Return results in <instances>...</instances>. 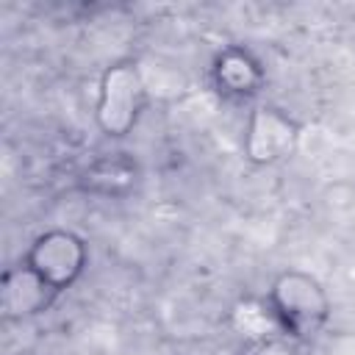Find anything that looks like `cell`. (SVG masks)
Wrapping results in <instances>:
<instances>
[{"mask_svg":"<svg viewBox=\"0 0 355 355\" xmlns=\"http://www.w3.org/2000/svg\"><path fill=\"white\" fill-rule=\"evenodd\" d=\"M294 139H297V128L286 116H280L272 108H258L250 122L247 153L252 161L269 164V161L283 158L294 147Z\"/></svg>","mask_w":355,"mask_h":355,"instance_id":"cell-4","label":"cell"},{"mask_svg":"<svg viewBox=\"0 0 355 355\" xmlns=\"http://www.w3.org/2000/svg\"><path fill=\"white\" fill-rule=\"evenodd\" d=\"M275 305L280 319L297 333L319 327L327 311L322 288L305 275H283L275 286Z\"/></svg>","mask_w":355,"mask_h":355,"instance_id":"cell-2","label":"cell"},{"mask_svg":"<svg viewBox=\"0 0 355 355\" xmlns=\"http://www.w3.org/2000/svg\"><path fill=\"white\" fill-rule=\"evenodd\" d=\"M141 92H144L141 75L133 64H114L103 75L97 119L108 136H122L130 130L141 103Z\"/></svg>","mask_w":355,"mask_h":355,"instance_id":"cell-1","label":"cell"},{"mask_svg":"<svg viewBox=\"0 0 355 355\" xmlns=\"http://www.w3.org/2000/svg\"><path fill=\"white\" fill-rule=\"evenodd\" d=\"M233 322L247 338H263L272 333V319L258 302H241L233 313Z\"/></svg>","mask_w":355,"mask_h":355,"instance_id":"cell-5","label":"cell"},{"mask_svg":"<svg viewBox=\"0 0 355 355\" xmlns=\"http://www.w3.org/2000/svg\"><path fill=\"white\" fill-rule=\"evenodd\" d=\"M80 244L67 233H50L36 241L31 252V272H36L47 286H61L72 280L80 269Z\"/></svg>","mask_w":355,"mask_h":355,"instance_id":"cell-3","label":"cell"}]
</instances>
